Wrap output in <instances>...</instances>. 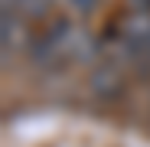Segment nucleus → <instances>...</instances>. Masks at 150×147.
<instances>
[{"label": "nucleus", "instance_id": "1", "mask_svg": "<svg viewBox=\"0 0 150 147\" xmlns=\"http://www.w3.org/2000/svg\"><path fill=\"white\" fill-rule=\"evenodd\" d=\"M121 26V39L134 56L150 53V7H131L124 10V16L117 20Z\"/></svg>", "mask_w": 150, "mask_h": 147}, {"label": "nucleus", "instance_id": "2", "mask_svg": "<svg viewBox=\"0 0 150 147\" xmlns=\"http://www.w3.org/2000/svg\"><path fill=\"white\" fill-rule=\"evenodd\" d=\"M91 92L101 95V98H114V95L121 92V75H117V69H114V65L95 69V72H91Z\"/></svg>", "mask_w": 150, "mask_h": 147}, {"label": "nucleus", "instance_id": "3", "mask_svg": "<svg viewBox=\"0 0 150 147\" xmlns=\"http://www.w3.org/2000/svg\"><path fill=\"white\" fill-rule=\"evenodd\" d=\"M69 4H72L75 10H82V13H85V10H91V7L98 4V0H69Z\"/></svg>", "mask_w": 150, "mask_h": 147}]
</instances>
